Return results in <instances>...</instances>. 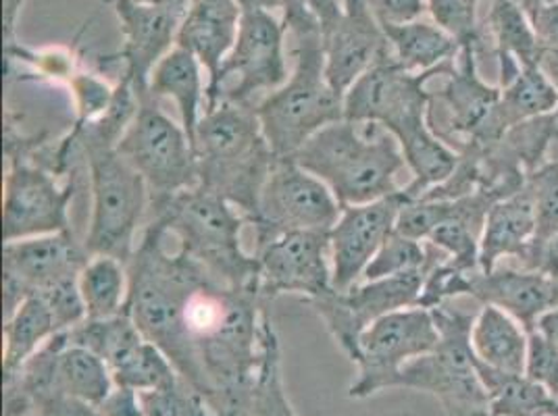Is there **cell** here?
<instances>
[{
  "mask_svg": "<svg viewBox=\"0 0 558 416\" xmlns=\"http://www.w3.org/2000/svg\"><path fill=\"white\" fill-rule=\"evenodd\" d=\"M128 313L140 333L209 400L219 416H248L260 360V323L269 302L233 287L146 221L128 262Z\"/></svg>",
  "mask_w": 558,
  "mask_h": 416,
  "instance_id": "cell-1",
  "label": "cell"
},
{
  "mask_svg": "<svg viewBox=\"0 0 558 416\" xmlns=\"http://www.w3.org/2000/svg\"><path fill=\"white\" fill-rule=\"evenodd\" d=\"M292 159L317 175L342 207L367 205L400 192L398 178L407 169L390 132L349 119L324 127Z\"/></svg>",
  "mask_w": 558,
  "mask_h": 416,
  "instance_id": "cell-2",
  "label": "cell"
},
{
  "mask_svg": "<svg viewBox=\"0 0 558 416\" xmlns=\"http://www.w3.org/2000/svg\"><path fill=\"white\" fill-rule=\"evenodd\" d=\"M198 185L238 208L248 225L278 157L263 136L255 107L221 100L205 111L196 130Z\"/></svg>",
  "mask_w": 558,
  "mask_h": 416,
  "instance_id": "cell-3",
  "label": "cell"
},
{
  "mask_svg": "<svg viewBox=\"0 0 558 416\" xmlns=\"http://www.w3.org/2000/svg\"><path fill=\"white\" fill-rule=\"evenodd\" d=\"M146 221L157 223L180 250L215 278L233 287L258 290V260L242 244L248 219L221 196L196 185L150 198Z\"/></svg>",
  "mask_w": 558,
  "mask_h": 416,
  "instance_id": "cell-4",
  "label": "cell"
},
{
  "mask_svg": "<svg viewBox=\"0 0 558 416\" xmlns=\"http://www.w3.org/2000/svg\"><path fill=\"white\" fill-rule=\"evenodd\" d=\"M288 38L294 70L255 107L263 136L278 159H292L315 134L344 119V96L327 82L319 25L288 32Z\"/></svg>",
  "mask_w": 558,
  "mask_h": 416,
  "instance_id": "cell-5",
  "label": "cell"
},
{
  "mask_svg": "<svg viewBox=\"0 0 558 416\" xmlns=\"http://www.w3.org/2000/svg\"><path fill=\"white\" fill-rule=\"evenodd\" d=\"M47 134L25 136L7 119L4 125V194L2 235L4 242L71 232L70 208L77 194L75 173L61 180L40 157Z\"/></svg>",
  "mask_w": 558,
  "mask_h": 416,
  "instance_id": "cell-6",
  "label": "cell"
},
{
  "mask_svg": "<svg viewBox=\"0 0 558 416\" xmlns=\"http://www.w3.org/2000/svg\"><path fill=\"white\" fill-rule=\"evenodd\" d=\"M80 152L88 167L93 200L84 246L90 256H113L128 265L138 246V230L148 219L150 189L117 148L84 146Z\"/></svg>",
  "mask_w": 558,
  "mask_h": 416,
  "instance_id": "cell-7",
  "label": "cell"
},
{
  "mask_svg": "<svg viewBox=\"0 0 558 416\" xmlns=\"http://www.w3.org/2000/svg\"><path fill=\"white\" fill-rule=\"evenodd\" d=\"M454 61L423 73L407 71L386 48L344 94V119L361 125H379L395 136L398 144L429 127L432 94L427 84L454 70Z\"/></svg>",
  "mask_w": 558,
  "mask_h": 416,
  "instance_id": "cell-8",
  "label": "cell"
},
{
  "mask_svg": "<svg viewBox=\"0 0 558 416\" xmlns=\"http://www.w3.org/2000/svg\"><path fill=\"white\" fill-rule=\"evenodd\" d=\"M432 313L440 331L438 346L402 367L395 388L432 393L444 408L488 411V393L471 347L475 315L454 310L450 304L432 308Z\"/></svg>",
  "mask_w": 558,
  "mask_h": 416,
  "instance_id": "cell-9",
  "label": "cell"
},
{
  "mask_svg": "<svg viewBox=\"0 0 558 416\" xmlns=\"http://www.w3.org/2000/svg\"><path fill=\"white\" fill-rule=\"evenodd\" d=\"M150 189V198L171 196L198 185V159L184 125L165 113L161 100L144 94L138 113L117 144Z\"/></svg>",
  "mask_w": 558,
  "mask_h": 416,
  "instance_id": "cell-10",
  "label": "cell"
},
{
  "mask_svg": "<svg viewBox=\"0 0 558 416\" xmlns=\"http://www.w3.org/2000/svg\"><path fill=\"white\" fill-rule=\"evenodd\" d=\"M286 36L288 27L276 13H242L235 45L207 88V109L221 100L256 107L281 88L290 77Z\"/></svg>",
  "mask_w": 558,
  "mask_h": 416,
  "instance_id": "cell-11",
  "label": "cell"
},
{
  "mask_svg": "<svg viewBox=\"0 0 558 416\" xmlns=\"http://www.w3.org/2000/svg\"><path fill=\"white\" fill-rule=\"evenodd\" d=\"M440 331L429 308L411 306L390 313L369 325L361 340L354 365L359 377L349 397L363 400L392 390L402 367L438 346Z\"/></svg>",
  "mask_w": 558,
  "mask_h": 416,
  "instance_id": "cell-12",
  "label": "cell"
},
{
  "mask_svg": "<svg viewBox=\"0 0 558 416\" xmlns=\"http://www.w3.org/2000/svg\"><path fill=\"white\" fill-rule=\"evenodd\" d=\"M344 207L317 175L294 159H278L263 185L255 219V246L286 232H331Z\"/></svg>",
  "mask_w": 558,
  "mask_h": 416,
  "instance_id": "cell-13",
  "label": "cell"
},
{
  "mask_svg": "<svg viewBox=\"0 0 558 416\" xmlns=\"http://www.w3.org/2000/svg\"><path fill=\"white\" fill-rule=\"evenodd\" d=\"M425 273L427 271L372 281L363 279L350 290H331L326 296L308 301L306 304L319 315L329 335L354 363L359 352V340L369 325L396 310L418 306Z\"/></svg>",
  "mask_w": 558,
  "mask_h": 416,
  "instance_id": "cell-14",
  "label": "cell"
},
{
  "mask_svg": "<svg viewBox=\"0 0 558 416\" xmlns=\"http://www.w3.org/2000/svg\"><path fill=\"white\" fill-rule=\"evenodd\" d=\"M322 34L329 86L344 96L388 48L386 34L363 0L340 7L336 0H308Z\"/></svg>",
  "mask_w": 558,
  "mask_h": 416,
  "instance_id": "cell-15",
  "label": "cell"
},
{
  "mask_svg": "<svg viewBox=\"0 0 558 416\" xmlns=\"http://www.w3.org/2000/svg\"><path fill=\"white\" fill-rule=\"evenodd\" d=\"M258 292L271 302L283 294L304 302L326 296L331 283L329 232H286L255 246Z\"/></svg>",
  "mask_w": 558,
  "mask_h": 416,
  "instance_id": "cell-16",
  "label": "cell"
},
{
  "mask_svg": "<svg viewBox=\"0 0 558 416\" xmlns=\"http://www.w3.org/2000/svg\"><path fill=\"white\" fill-rule=\"evenodd\" d=\"M90 255L73 232L4 242L2 298L4 319L29 296L80 279Z\"/></svg>",
  "mask_w": 558,
  "mask_h": 416,
  "instance_id": "cell-17",
  "label": "cell"
},
{
  "mask_svg": "<svg viewBox=\"0 0 558 416\" xmlns=\"http://www.w3.org/2000/svg\"><path fill=\"white\" fill-rule=\"evenodd\" d=\"M121 29L123 73L119 79L128 82L136 96L148 94L150 73L165 54L178 45V34L186 15L187 0L138 2V0H109Z\"/></svg>",
  "mask_w": 558,
  "mask_h": 416,
  "instance_id": "cell-18",
  "label": "cell"
},
{
  "mask_svg": "<svg viewBox=\"0 0 558 416\" xmlns=\"http://www.w3.org/2000/svg\"><path fill=\"white\" fill-rule=\"evenodd\" d=\"M409 200L404 189H400L375 203L344 207L329 232L333 290L344 292L363 279L369 262L395 233L400 208Z\"/></svg>",
  "mask_w": 558,
  "mask_h": 416,
  "instance_id": "cell-19",
  "label": "cell"
},
{
  "mask_svg": "<svg viewBox=\"0 0 558 416\" xmlns=\"http://www.w3.org/2000/svg\"><path fill=\"white\" fill-rule=\"evenodd\" d=\"M469 296L480 304H494L512 315L530 333L539 315L558 304V276L539 269H505L498 265L488 273L471 278Z\"/></svg>",
  "mask_w": 558,
  "mask_h": 416,
  "instance_id": "cell-20",
  "label": "cell"
},
{
  "mask_svg": "<svg viewBox=\"0 0 558 416\" xmlns=\"http://www.w3.org/2000/svg\"><path fill=\"white\" fill-rule=\"evenodd\" d=\"M534 235V196L530 185L525 184L489 207L480 240V271L488 273L505 258H517L527 267Z\"/></svg>",
  "mask_w": 558,
  "mask_h": 416,
  "instance_id": "cell-21",
  "label": "cell"
},
{
  "mask_svg": "<svg viewBox=\"0 0 558 416\" xmlns=\"http://www.w3.org/2000/svg\"><path fill=\"white\" fill-rule=\"evenodd\" d=\"M240 20L242 11L235 0H187L175 47L186 48L201 61L209 75V86L235 45Z\"/></svg>",
  "mask_w": 558,
  "mask_h": 416,
  "instance_id": "cell-22",
  "label": "cell"
},
{
  "mask_svg": "<svg viewBox=\"0 0 558 416\" xmlns=\"http://www.w3.org/2000/svg\"><path fill=\"white\" fill-rule=\"evenodd\" d=\"M209 75L186 48H171L150 73L148 94L157 100H171L190 139H196L198 123L207 111Z\"/></svg>",
  "mask_w": 558,
  "mask_h": 416,
  "instance_id": "cell-23",
  "label": "cell"
},
{
  "mask_svg": "<svg viewBox=\"0 0 558 416\" xmlns=\"http://www.w3.org/2000/svg\"><path fill=\"white\" fill-rule=\"evenodd\" d=\"M471 347L480 365L523 375L527 367L530 331L507 310L482 304L471 327Z\"/></svg>",
  "mask_w": 558,
  "mask_h": 416,
  "instance_id": "cell-24",
  "label": "cell"
},
{
  "mask_svg": "<svg viewBox=\"0 0 558 416\" xmlns=\"http://www.w3.org/2000/svg\"><path fill=\"white\" fill-rule=\"evenodd\" d=\"M116 388V379L109 365L90 350L71 344L68 331H63L54 356L52 400L73 397L93 406H100Z\"/></svg>",
  "mask_w": 558,
  "mask_h": 416,
  "instance_id": "cell-25",
  "label": "cell"
},
{
  "mask_svg": "<svg viewBox=\"0 0 558 416\" xmlns=\"http://www.w3.org/2000/svg\"><path fill=\"white\" fill-rule=\"evenodd\" d=\"M381 29L396 61L413 73L438 70L454 61L463 48L452 34H448L432 17H418L407 24L381 25Z\"/></svg>",
  "mask_w": 558,
  "mask_h": 416,
  "instance_id": "cell-26",
  "label": "cell"
},
{
  "mask_svg": "<svg viewBox=\"0 0 558 416\" xmlns=\"http://www.w3.org/2000/svg\"><path fill=\"white\" fill-rule=\"evenodd\" d=\"M57 333H63L57 319L40 294H29L4 319V347H2V377H9L48 344Z\"/></svg>",
  "mask_w": 558,
  "mask_h": 416,
  "instance_id": "cell-27",
  "label": "cell"
},
{
  "mask_svg": "<svg viewBox=\"0 0 558 416\" xmlns=\"http://www.w3.org/2000/svg\"><path fill=\"white\" fill-rule=\"evenodd\" d=\"M488 38L489 54H500L519 61L523 68L537 65L542 48L527 13L514 0H489L488 13L482 24Z\"/></svg>",
  "mask_w": 558,
  "mask_h": 416,
  "instance_id": "cell-28",
  "label": "cell"
},
{
  "mask_svg": "<svg viewBox=\"0 0 558 416\" xmlns=\"http://www.w3.org/2000/svg\"><path fill=\"white\" fill-rule=\"evenodd\" d=\"M77 283L86 319H111L128 308L130 273L119 258L90 256Z\"/></svg>",
  "mask_w": 558,
  "mask_h": 416,
  "instance_id": "cell-29",
  "label": "cell"
},
{
  "mask_svg": "<svg viewBox=\"0 0 558 416\" xmlns=\"http://www.w3.org/2000/svg\"><path fill=\"white\" fill-rule=\"evenodd\" d=\"M248 416H296L286 392L281 370V347L271 310L265 308L260 323V360L256 369Z\"/></svg>",
  "mask_w": 558,
  "mask_h": 416,
  "instance_id": "cell-30",
  "label": "cell"
},
{
  "mask_svg": "<svg viewBox=\"0 0 558 416\" xmlns=\"http://www.w3.org/2000/svg\"><path fill=\"white\" fill-rule=\"evenodd\" d=\"M480 379L488 393L489 416H537L555 413L557 402L525 372H502L477 363Z\"/></svg>",
  "mask_w": 558,
  "mask_h": 416,
  "instance_id": "cell-31",
  "label": "cell"
},
{
  "mask_svg": "<svg viewBox=\"0 0 558 416\" xmlns=\"http://www.w3.org/2000/svg\"><path fill=\"white\" fill-rule=\"evenodd\" d=\"M500 90V111L509 132L514 125L555 115L558 111L557 88L539 65L523 68Z\"/></svg>",
  "mask_w": 558,
  "mask_h": 416,
  "instance_id": "cell-32",
  "label": "cell"
},
{
  "mask_svg": "<svg viewBox=\"0 0 558 416\" xmlns=\"http://www.w3.org/2000/svg\"><path fill=\"white\" fill-rule=\"evenodd\" d=\"M109 369L113 372L117 388H128L138 393L163 388L180 375L165 356L163 350L146 338L125 350L109 365Z\"/></svg>",
  "mask_w": 558,
  "mask_h": 416,
  "instance_id": "cell-33",
  "label": "cell"
},
{
  "mask_svg": "<svg viewBox=\"0 0 558 416\" xmlns=\"http://www.w3.org/2000/svg\"><path fill=\"white\" fill-rule=\"evenodd\" d=\"M534 196L535 235L525 269H539L546 246L558 235V161L544 162L527 175Z\"/></svg>",
  "mask_w": 558,
  "mask_h": 416,
  "instance_id": "cell-34",
  "label": "cell"
},
{
  "mask_svg": "<svg viewBox=\"0 0 558 416\" xmlns=\"http://www.w3.org/2000/svg\"><path fill=\"white\" fill-rule=\"evenodd\" d=\"M434 256H436L434 246L427 248V246H423V242L395 232L369 262L363 279L372 281V279L396 278V276H404V273L427 271L434 262Z\"/></svg>",
  "mask_w": 558,
  "mask_h": 416,
  "instance_id": "cell-35",
  "label": "cell"
},
{
  "mask_svg": "<svg viewBox=\"0 0 558 416\" xmlns=\"http://www.w3.org/2000/svg\"><path fill=\"white\" fill-rule=\"evenodd\" d=\"M144 416H219L209 400L182 375L163 388L140 393Z\"/></svg>",
  "mask_w": 558,
  "mask_h": 416,
  "instance_id": "cell-36",
  "label": "cell"
},
{
  "mask_svg": "<svg viewBox=\"0 0 558 416\" xmlns=\"http://www.w3.org/2000/svg\"><path fill=\"white\" fill-rule=\"evenodd\" d=\"M486 0H427V13L436 24L452 34L461 47H486V36L480 22V9Z\"/></svg>",
  "mask_w": 558,
  "mask_h": 416,
  "instance_id": "cell-37",
  "label": "cell"
},
{
  "mask_svg": "<svg viewBox=\"0 0 558 416\" xmlns=\"http://www.w3.org/2000/svg\"><path fill=\"white\" fill-rule=\"evenodd\" d=\"M68 88H70L73 111H75L73 125H84L105 115L116 96V86H111L98 73H90V71H77L71 77Z\"/></svg>",
  "mask_w": 558,
  "mask_h": 416,
  "instance_id": "cell-38",
  "label": "cell"
},
{
  "mask_svg": "<svg viewBox=\"0 0 558 416\" xmlns=\"http://www.w3.org/2000/svg\"><path fill=\"white\" fill-rule=\"evenodd\" d=\"M525 375L539 383L558 404V344L532 331Z\"/></svg>",
  "mask_w": 558,
  "mask_h": 416,
  "instance_id": "cell-39",
  "label": "cell"
},
{
  "mask_svg": "<svg viewBox=\"0 0 558 416\" xmlns=\"http://www.w3.org/2000/svg\"><path fill=\"white\" fill-rule=\"evenodd\" d=\"M379 25L415 22L427 13V0H363Z\"/></svg>",
  "mask_w": 558,
  "mask_h": 416,
  "instance_id": "cell-40",
  "label": "cell"
},
{
  "mask_svg": "<svg viewBox=\"0 0 558 416\" xmlns=\"http://www.w3.org/2000/svg\"><path fill=\"white\" fill-rule=\"evenodd\" d=\"M542 50H558V2L539 4L527 13Z\"/></svg>",
  "mask_w": 558,
  "mask_h": 416,
  "instance_id": "cell-41",
  "label": "cell"
},
{
  "mask_svg": "<svg viewBox=\"0 0 558 416\" xmlns=\"http://www.w3.org/2000/svg\"><path fill=\"white\" fill-rule=\"evenodd\" d=\"M98 411L102 416H144L140 393L128 388H116Z\"/></svg>",
  "mask_w": 558,
  "mask_h": 416,
  "instance_id": "cell-42",
  "label": "cell"
},
{
  "mask_svg": "<svg viewBox=\"0 0 558 416\" xmlns=\"http://www.w3.org/2000/svg\"><path fill=\"white\" fill-rule=\"evenodd\" d=\"M48 416H102L98 406L73 400V397H57L43 408Z\"/></svg>",
  "mask_w": 558,
  "mask_h": 416,
  "instance_id": "cell-43",
  "label": "cell"
},
{
  "mask_svg": "<svg viewBox=\"0 0 558 416\" xmlns=\"http://www.w3.org/2000/svg\"><path fill=\"white\" fill-rule=\"evenodd\" d=\"M25 0H2V22H4V47L17 42V24Z\"/></svg>",
  "mask_w": 558,
  "mask_h": 416,
  "instance_id": "cell-44",
  "label": "cell"
},
{
  "mask_svg": "<svg viewBox=\"0 0 558 416\" xmlns=\"http://www.w3.org/2000/svg\"><path fill=\"white\" fill-rule=\"evenodd\" d=\"M534 331L558 344V304L548 308L544 315H539V319L535 321Z\"/></svg>",
  "mask_w": 558,
  "mask_h": 416,
  "instance_id": "cell-45",
  "label": "cell"
},
{
  "mask_svg": "<svg viewBox=\"0 0 558 416\" xmlns=\"http://www.w3.org/2000/svg\"><path fill=\"white\" fill-rule=\"evenodd\" d=\"M537 65L548 75V79L555 84V88H557L558 93V50H542ZM553 117H555V125H557L558 134V111Z\"/></svg>",
  "mask_w": 558,
  "mask_h": 416,
  "instance_id": "cell-46",
  "label": "cell"
},
{
  "mask_svg": "<svg viewBox=\"0 0 558 416\" xmlns=\"http://www.w3.org/2000/svg\"><path fill=\"white\" fill-rule=\"evenodd\" d=\"M242 13H256V11H267V13H281V0H235Z\"/></svg>",
  "mask_w": 558,
  "mask_h": 416,
  "instance_id": "cell-47",
  "label": "cell"
},
{
  "mask_svg": "<svg viewBox=\"0 0 558 416\" xmlns=\"http://www.w3.org/2000/svg\"><path fill=\"white\" fill-rule=\"evenodd\" d=\"M539 271L558 276V235L546 246L542 260H539Z\"/></svg>",
  "mask_w": 558,
  "mask_h": 416,
  "instance_id": "cell-48",
  "label": "cell"
},
{
  "mask_svg": "<svg viewBox=\"0 0 558 416\" xmlns=\"http://www.w3.org/2000/svg\"><path fill=\"white\" fill-rule=\"evenodd\" d=\"M525 13H530L532 9L535 7H539V4H550V2H558V0H514Z\"/></svg>",
  "mask_w": 558,
  "mask_h": 416,
  "instance_id": "cell-49",
  "label": "cell"
},
{
  "mask_svg": "<svg viewBox=\"0 0 558 416\" xmlns=\"http://www.w3.org/2000/svg\"><path fill=\"white\" fill-rule=\"evenodd\" d=\"M340 7H349L350 2H354V0H336Z\"/></svg>",
  "mask_w": 558,
  "mask_h": 416,
  "instance_id": "cell-50",
  "label": "cell"
},
{
  "mask_svg": "<svg viewBox=\"0 0 558 416\" xmlns=\"http://www.w3.org/2000/svg\"><path fill=\"white\" fill-rule=\"evenodd\" d=\"M105 2H109V0H105ZM138 2H163V0H138Z\"/></svg>",
  "mask_w": 558,
  "mask_h": 416,
  "instance_id": "cell-51",
  "label": "cell"
},
{
  "mask_svg": "<svg viewBox=\"0 0 558 416\" xmlns=\"http://www.w3.org/2000/svg\"><path fill=\"white\" fill-rule=\"evenodd\" d=\"M32 416H48L47 413H43V411H38V413H34Z\"/></svg>",
  "mask_w": 558,
  "mask_h": 416,
  "instance_id": "cell-52",
  "label": "cell"
},
{
  "mask_svg": "<svg viewBox=\"0 0 558 416\" xmlns=\"http://www.w3.org/2000/svg\"><path fill=\"white\" fill-rule=\"evenodd\" d=\"M537 416H555V413H546V415H537Z\"/></svg>",
  "mask_w": 558,
  "mask_h": 416,
  "instance_id": "cell-53",
  "label": "cell"
},
{
  "mask_svg": "<svg viewBox=\"0 0 558 416\" xmlns=\"http://www.w3.org/2000/svg\"><path fill=\"white\" fill-rule=\"evenodd\" d=\"M555 416H558V404H557V408H555Z\"/></svg>",
  "mask_w": 558,
  "mask_h": 416,
  "instance_id": "cell-54",
  "label": "cell"
}]
</instances>
